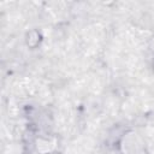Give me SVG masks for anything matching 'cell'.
Returning a JSON list of instances; mask_svg holds the SVG:
<instances>
[{
	"mask_svg": "<svg viewBox=\"0 0 154 154\" xmlns=\"http://www.w3.org/2000/svg\"><path fill=\"white\" fill-rule=\"evenodd\" d=\"M119 146L123 154H147L144 142L135 132L124 135Z\"/></svg>",
	"mask_w": 154,
	"mask_h": 154,
	"instance_id": "6da1fadb",
	"label": "cell"
},
{
	"mask_svg": "<svg viewBox=\"0 0 154 154\" xmlns=\"http://www.w3.org/2000/svg\"><path fill=\"white\" fill-rule=\"evenodd\" d=\"M25 45L29 49H36L41 46L42 41H43V36L41 34L40 30L37 29H30L29 31L25 32Z\"/></svg>",
	"mask_w": 154,
	"mask_h": 154,
	"instance_id": "7a4b0ae2",
	"label": "cell"
},
{
	"mask_svg": "<svg viewBox=\"0 0 154 154\" xmlns=\"http://www.w3.org/2000/svg\"><path fill=\"white\" fill-rule=\"evenodd\" d=\"M147 48H148L149 53L154 57V35H152V36L148 38V41H147Z\"/></svg>",
	"mask_w": 154,
	"mask_h": 154,
	"instance_id": "3957f363",
	"label": "cell"
},
{
	"mask_svg": "<svg viewBox=\"0 0 154 154\" xmlns=\"http://www.w3.org/2000/svg\"><path fill=\"white\" fill-rule=\"evenodd\" d=\"M152 72H153V75H154V61H153V65H152Z\"/></svg>",
	"mask_w": 154,
	"mask_h": 154,
	"instance_id": "277c9868",
	"label": "cell"
}]
</instances>
